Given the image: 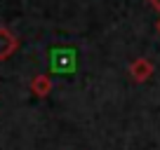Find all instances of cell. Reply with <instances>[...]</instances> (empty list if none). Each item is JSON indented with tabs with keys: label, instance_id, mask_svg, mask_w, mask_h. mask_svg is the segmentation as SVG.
I'll list each match as a JSON object with an SVG mask.
<instances>
[{
	"label": "cell",
	"instance_id": "6da1fadb",
	"mask_svg": "<svg viewBox=\"0 0 160 150\" xmlns=\"http://www.w3.org/2000/svg\"><path fill=\"white\" fill-rule=\"evenodd\" d=\"M50 61H52V70H57V73H68L75 66V52L73 49H54L52 56H50Z\"/></svg>",
	"mask_w": 160,
	"mask_h": 150
},
{
	"label": "cell",
	"instance_id": "7a4b0ae2",
	"mask_svg": "<svg viewBox=\"0 0 160 150\" xmlns=\"http://www.w3.org/2000/svg\"><path fill=\"white\" fill-rule=\"evenodd\" d=\"M17 47H19V40H17V35L12 33L10 28L0 26V61L10 59V56L17 52Z\"/></svg>",
	"mask_w": 160,
	"mask_h": 150
},
{
	"label": "cell",
	"instance_id": "3957f363",
	"mask_svg": "<svg viewBox=\"0 0 160 150\" xmlns=\"http://www.w3.org/2000/svg\"><path fill=\"white\" fill-rule=\"evenodd\" d=\"M130 75L134 77L137 82H144L146 77H151V75H153V63H151L148 59H137V61H132Z\"/></svg>",
	"mask_w": 160,
	"mask_h": 150
},
{
	"label": "cell",
	"instance_id": "277c9868",
	"mask_svg": "<svg viewBox=\"0 0 160 150\" xmlns=\"http://www.w3.org/2000/svg\"><path fill=\"white\" fill-rule=\"evenodd\" d=\"M31 89H33L38 96H45L47 91L52 89V82H50V77H47V75H38V77H35V80L31 82Z\"/></svg>",
	"mask_w": 160,
	"mask_h": 150
},
{
	"label": "cell",
	"instance_id": "5b68a950",
	"mask_svg": "<svg viewBox=\"0 0 160 150\" xmlns=\"http://www.w3.org/2000/svg\"><path fill=\"white\" fill-rule=\"evenodd\" d=\"M148 2H151V5H153L155 10H158V12H160V0H148Z\"/></svg>",
	"mask_w": 160,
	"mask_h": 150
},
{
	"label": "cell",
	"instance_id": "8992f818",
	"mask_svg": "<svg viewBox=\"0 0 160 150\" xmlns=\"http://www.w3.org/2000/svg\"><path fill=\"white\" fill-rule=\"evenodd\" d=\"M158 33H160V19H158Z\"/></svg>",
	"mask_w": 160,
	"mask_h": 150
}]
</instances>
